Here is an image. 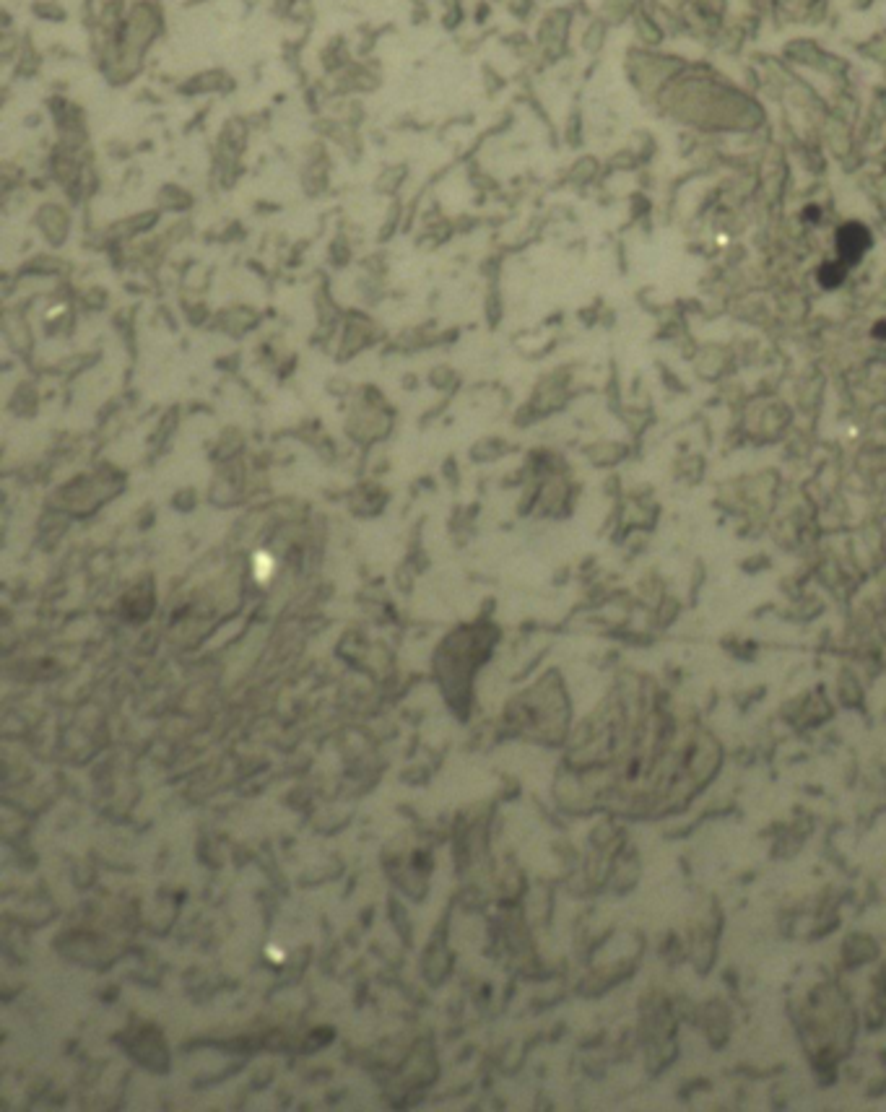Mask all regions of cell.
I'll return each instance as SVG.
<instances>
[{"label":"cell","instance_id":"cell-1","mask_svg":"<svg viewBox=\"0 0 886 1112\" xmlns=\"http://www.w3.org/2000/svg\"><path fill=\"white\" fill-rule=\"evenodd\" d=\"M871 247V234L863 224H845L837 232V253H840L842 266H855Z\"/></svg>","mask_w":886,"mask_h":1112},{"label":"cell","instance_id":"cell-2","mask_svg":"<svg viewBox=\"0 0 886 1112\" xmlns=\"http://www.w3.org/2000/svg\"><path fill=\"white\" fill-rule=\"evenodd\" d=\"M845 268H848V266H842L840 260H837V263H827V266L819 271V284L827 286V289H832V286H840L842 281H845Z\"/></svg>","mask_w":886,"mask_h":1112},{"label":"cell","instance_id":"cell-3","mask_svg":"<svg viewBox=\"0 0 886 1112\" xmlns=\"http://www.w3.org/2000/svg\"><path fill=\"white\" fill-rule=\"evenodd\" d=\"M190 3H201V0H190Z\"/></svg>","mask_w":886,"mask_h":1112}]
</instances>
